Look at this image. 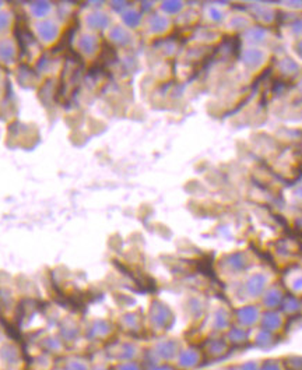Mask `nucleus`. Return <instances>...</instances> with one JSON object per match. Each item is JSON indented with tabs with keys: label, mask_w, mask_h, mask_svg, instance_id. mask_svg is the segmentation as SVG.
Instances as JSON below:
<instances>
[{
	"label": "nucleus",
	"mask_w": 302,
	"mask_h": 370,
	"mask_svg": "<svg viewBox=\"0 0 302 370\" xmlns=\"http://www.w3.org/2000/svg\"><path fill=\"white\" fill-rule=\"evenodd\" d=\"M181 348L182 347L176 340L163 337L153 344V347L150 348V352L151 356L156 359V363H168L170 360H175Z\"/></svg>",
	"instance_id": "1"
},
{
	"label": "nucleus",
	"mask_w": 302,
	"mask_h": 370,
	"mask_svg": "<svg viewBox=\"0 0 302 370\" xmlns=\"http://www.w3.org/2000/svg\"><path fill=\"white\" fill-rule=\"evenodd\" d=\"M40 347L44 351V354L55 356V355H62L65 352L66 344L63 343V340L59 336L51 334V336H45L41 338Z\"/></svg>",
	"instance_id": "5"
},
{
	"label": "nucleus",
	"mask_w": 302,
	"mask_h": 370,
	"mask_svg": "<svg viewBox=\"0 0 302 370\" xmlns=\"http://www.w3.org/2000/svg\"><path fill=\"white\" fill-rule=\"evenodd\" d=\"M90 370H113V367H111L109 365H106L104 362H98V363H93L90 366Z\"/></svg>",
	"instance_id": "10"
},
{
	"label": "nucleus",
	"mask_w": 302,
	"mask_h": 370,
	"mask_svg": "<svg viewBox=\"0 0 302 370\" xmlns=\"http://www.w3.org/2000/svg\"><path fill=\"white\" fill-rule=\"evenodd\" d=\"M206 351L211 355V356H220L226 351V343L218 338L211 340L207 345H206Z\"/></svg>",
	"instance_id": "8"
},
{
	"label": "nucleus",
	"mask_w": 302,
	"mask_h": 370,
	"mask_svg": "<svg viewBox=\"0 0 302 370\" xmlns=\"http://www.w3.org/2000/svg\"><path fill=\"white\" fill-rule=\"evenodd\" d=\"M34 370H35V369H34Z\"/></svg>",
	"instance_id": "12"
},
{
	"label": "nucleus",
	"mask_w": 302,
	"mask_h": 370,
	"mask_svg": "<svg viewBox=\"0 0 302 370\" xmlns=\"http://www.w3.org/2000/svg\"><path fill=\"white\" fill-rule=\"evenodd\" d=\"M113 370H144V369L137 360H126V362H118L115 366H113Z\"/></svg>",
	"instance_id": "9"
},
{
	"label": "nucleus",
	"mask_w": 302,
	"mask_h": 370,
	"mask_svg": "<svg viewBox=\"0 0 302 370\" xmlns=\"http://www.w3.org/2000/svg\"><path fill=\"white\" fill-rule=\"evenodd\" d=\"M109 336H111L109 324L100 320V321H94L93 324H90L86 338L93 340V341H104V340L109 338Z\"/></svg>",
	"instance_id": "6"
},
{
	"label": "nucleus",
	"mask_w": 302,
	"mask_h": 370,
	"mask_svg": "<svg viewBox=\"0 0 302 370\" xmlns=\"http://www.w3.org/2000/svg\"><path fill=\"white\" fill-rule=\"evenodd\" d=\"M91 363L82 355H67L60 359L59 370H90Z\"/></svg>",
	"instance_id": "4"
},
{
	"label": "nucleus",
	"mask_w": 302,
	"mask_h": 370,
	"mask_svg": "<svg viewBox=\"0 0 302 370\" xmlns=\"http://www.w3.org/2000/svg\"><path fill=\"white\" fill-rule=\"evenodd\" d=\"M146 370H174V367H171L168 363H154V366H151L150 369Z\"/></svg>",
	"instance_id": "11"
},
{
	"label": "nucleus",
	"mask_w": 302,
	"mask_h": 370,
	"mask_svg": "<svg viewBox=\"0 0 302 370\" xmlns=\"http://www.w3.org/2000/svg\"><path fill=\"white\" fill-rule=\"evenodd\" d=\"M111 355L118 362L137 360L139 356L141 355V348L133 341H121L117 345L112 347Z\"/></svg>",
	"instance_id": "3"
},
{
	"label": "nucleus",
	"mask_w": 302,
	"mask_h": 370,
	"mask_svg": "<svg viewBox=\"0 0 302 370\" xmlns=\"http://www.w3.org/2000/svg\"><path fill=\"white\" fill-rule=\"evenodd\" d=\"M65 344H71L76 340L79 338L80 336V327H78V324L74 323H63V325H60L59 328V334H58Z\"/></svg>",
	"instance_id": "7"
},
{
	"label": "nucleus",
	"mask_w": 302,
	"mask_h": 370,
	"mask_svg": "<svg viewBox=\"0 0 302 370\" xmlns=\"http://www.w3.org/2000/svg\"><path fill=\"white\" fill-rule=\"evenodd\" d=\"M203 359V354L195 347H183L175 358V366L181 370H194Z\"/></svg>",
	"instance_id": "2"
}]
</instances>
